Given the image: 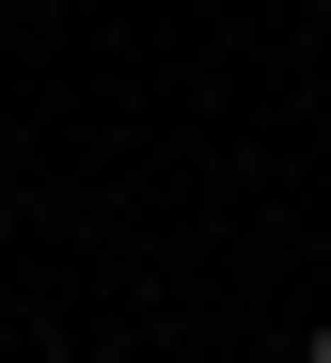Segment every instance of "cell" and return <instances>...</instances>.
Masks as SVG:
<instances>
[{
  "mask_svg": "<svg viewBox=\"0 0 331 363\" xmlns=\"http://www.w3.org/2000/svg\"><path fill=\"white\" fill-rule=\"evenodd\" d=\"M300 363H331V316H315V332H300Z\"/></svg>",
  "mask_w": 331,
  "mask_h": 363,
  "instance_id": "6da1fadb",
  "label": "cell"
}]
</instances>
